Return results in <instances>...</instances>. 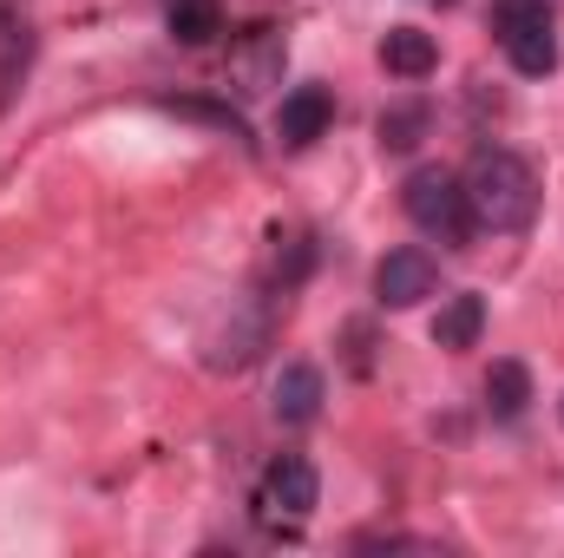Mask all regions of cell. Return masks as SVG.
<instances>
[{
	"label": "cell",
	"mask_w": 564,
	"mask_h": 558,
	"mask_svg": "<svg viewBox=\"0 0 564 558\" xmlns=\"http://www.w3.org/2000/svg\"><path fill=\"white\" fill-rule=\"evenodd\" d=\"M499 40H506V60H512L525 79H545V73H558V33H552V20L512 26V33H499Z\"/></svg>",
	"instance_id": "52a82bcc"
},
{
	"label": "cell",
	"mask_w": 564,
	"mask_h": 558,
	"mask_svg": "<svg viewBox=\"0 0 564 558\" xmlns=\"http://www.w3.org/2000/svg\"><path fill=\"white\" fill-rule=\"evenodd\" d=\"M426 132V106H394V112H381V144L388 151H414Z\"/></svg>",
	"instance_id": "7c38bea8"
},
{
	"label": "cell",
	"mask_w": 564,
	"mask_h": 558,
	"mask_svg": "<svg viewBox=\"0 0 564 558\" xmlns=\"http://www.w3.org/2000/svg\"><path fill=\"white\" fill-rule=\"evenodd\" d=\"M479 329H486V296H473V289L453 296V302L433 315V342H440V348H473Z\"/></svg>",
	"instance_id": "9c48e42d"
},
{
	"label": "cell",
	"mask_w": 564,
	"mask_h": 558,
	"mask_svg": "<svg viewBox=\"0 0 564 558\" xmlns=\"http://www.w3.org/2000/svg\"><path fill=\"white\" fill-rule=\"evenodd\" d=\"M401 204H408V217L421 224L426 237H440V244H453V250L473 237V204H466V184H459L453 171H440V164H421V171L408 178Z\"/></svg>",
	"instance_id": "7a4b0ae2"
},
{
	"label": "cell",
	"mask_w": 564,
	"mask_h": 558,
	"mask_svg": "<svg viewBox=\"0 0 564 558\" xmlns=\"http://www.w3.org/2000/svg\"><path fill=\"white\" fill-rule=\"evenodd\" d=\"M433 282H440L433 257L408 244V250H388V257H381V270H375V296H381L388 309H414L421 296H433Z\"/></svg>",
	"instance_id": "3957f363"
},
{
	"label": "cell",
	"mask_w": 564,
	"mask_h": 558,
	"mask_svg": "<svg viewBox=\"0 0 564 558\" xmlns=\"http://www.w3.org/2000/svg\"><path fill=\"white\" fill-rule=\"evenodd\" d=\"M486 401H492V415L499 420H519L525 415V401H532V368H525V362H492V375H486Z\"/></svg>",
	"instance_id": "30bf717a"
},
{
	"label": "cell",
	"mask_w": 564,
	"mask_h": 558,
	"mask_svg": "<svg viewBox=\"0 0 564 558\" xmlns=\"http://www.w3.org/2000/svg\"><path fill=\"white\" fill-rule=\"evenodd\" d=\"M315 500H322V480H315V466H308L302 453L270 460V473H263V506H276V513H289V519H308Z\"/></svg>",
	"instance_id": "277c9868"
},
{
	"label": "cell",
	"mask_w": 564,
	"mask_h": 558,
	"mask_svg": "<svg viewBox=\"0 0 564 558\" xmlns=\"http://www.w3.org/2000/svg\"><path fill=\"white\" fill-rule=\"evenodd\" d=\"M328 119H335L328 86H295V93L276 106V139L282 144H315L322 132H328Z\"/></svg>",
	"instance_id": "5b68a950"
},
{
	"label": "cell",
	"mask_w": 564,
	"mask_h": 558,
	"mask_svg": "<svg viewBox=\"0 0 564 558\" xmlns=\"http://www.w3.org/2000/svg\"><path fill=\"white\" fill-rule=\"evenodd\" d=\"M459 184H466L473 224H486L499 237H512V230H525L539 217V178H532V164L519 151H479Z\"/></svg>",
	"instance_id": "6da1fadb"
},
{
	"label": "cell",
	"mask_w": 564,
	"mask_h": 558,
	"mask_svg": "<svg viewBox=\"0 0 564 558\" xmlns=\"http://www.w3.org/2000/svg\"><path fill=\"white\" fill-rule=\"evenodd\" d=\"M270 408L276 420L289 427H308V420L322 415V368H308V362H289L276 375V395H270Z\"/></svg>",
	"instance_id": "8992f818"
},
{
	"label": "cell",
	"mask_w": 564,
	"mask_h": 558,
	"mask_svg": "<svg viewBox=\"0 0 564 558\" xmlns=\"http://www.w3.org/2000/svg\"><path fill=\"white\" fill-rule=\"evenodd\" d=\"M171 33L184 46H210L224 33V7L217 0H171Z\"/></svg>",
	"instance_id": "8fae6325"
},
{
	"label": "cell",
	"mask_w": 564,
	"mask_h": 558,
	"mask_svg": "<svg viewBox=\"0 0 564 558\" xmlns=\"http://www.w3.org/2000/svg\"><path fill=\"white\" fill-rule=\"evenodd\" d=\"M381 66L401 73V79H426V73L440 66V46H433V33H421V26H388V40H381Z\"/></svg>",
	"instance_id": "ba28073f"
},
{
	"label": "cell",
	"mask_w": 564,
	"mask_h": 558,
	"mask_svg": "<svg viewBox=\"0 0 564 558\" xmlns=\"http://www.w3.org/2000/svg\"><path fill=\"white\" fill-rule=\"evenodd\" d=\"M532 20H552L545 0H492V33H512V26H532Z\"/></svg>",
	"instance_id": "4fadbf2b"
}]
</instances>
